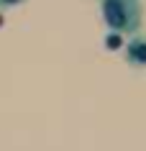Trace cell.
Segmentation results:
<instances>
[{"mask_svg":"<svg viewBox=\"0 0 146 151\" xmlns=\"http://www.w3.org/2000/svg\"><path fill=\"white\" fill-rule=\"evenodd\" d=\"M128 59L138 67L146 64V39H133L128 41Z\"/></svg>","mask_w":146,"mask_h":151,"instance_id":"2","label":"cell"},{"mask_svg":"<svg viewBox=\"0 0 146 151\" xmlns=\"http://www.w3.org/2000/svg\"><path fill=\"white\" fill-rule=\"evenodd\" d=\"M103 18L113 33L136 31L141 23L138 0H103Z\"/></svg>","mask_w":146,"mask_h":151,"instance_id":"1","label":"cell"},{"mask_svg":"<svg viewBox=\"0 0 146 151\" xmlns=\"http://www.w3.org/2000/svg\"><path fill=\"white\" fill-rule=\"evenodd\" d=\"M105 44H108V49H121V36L118 33H110L105 39Z\"/></svg>","mask_w":146,"mask_h":151,"instance_id":"3","label":"cell"},{"mask_svg":"<svg viewBox=\"0 0 146 151\" xmlns=\"http://www.w3.org/2000/svg\"><path fill=\"white\" fill-rule=\"evenodd\" d=\"M21 0H0V5H18Z\"/></svg>","mask_w":146,"mask_h":151,"instance_id":"4","label":"cell"}]
</instances>
